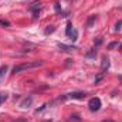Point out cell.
<instances>
[{
	"mask_svg": "<svg viewBox=\"0 0 122 122\" xmlns=\"http://www.w3.org/2000/svg\"><path fill=\"white\" fill-rule=\"evenodd\" d=\"M53 31H54V26H48V29L44 31V33H46V34H50V33H53Z\"/></svg>",
	"mask_w": 122,
	"mask_h": 122,
	"instance_id": "2e32d148",
	"label": "cell"
},
{
	"mask_svg": "<svg viewBox=\"0 0 122 122\" xmlns=\"http://www.w3.org/2000/svg\"><path fill=\"white\" fill-rule=\"evenodd\" d=\"M119 48H121V50H122V44H121V46H119Z\"/></svg>",
	"mask_w": 122,
	"mask_h": 122,
	"instance_id": "7402d4cb",
	"label": "cell"
},
{
	"mask_svg": "<svg viewBox=\"0 0 122 122\" xmlns=\"http://www.w3.org/2000/svg\"><path fill=\"white\" fill-rule=\"evenodd\" d=\"M40 4H41L40 1H36V3H33V4L30 6V10L33 11V17H34V19L38 16V11H40V9H41Z\"/></svg>",
	"mask_w": 122,
	"mask_h": 122,
	"instance_id": "277c9868",
	"label": "cell"
},
{
	"mask_svg": "<svg viewBox=\"0 0 122 122\" xmlns=\"http://www.w3.org/2000/svg\"><path fill=\"white\" fill-rule=\"evenodd\" d=\"M43 65V61H27V62H23V64H19L13 68V74H19L24 70H30V68H36V67H40Z\"/></svg>",
	"mask_w": 122,
	"mask_h": 122,
	"instance_id": "6da1fadb",
	"label": "cell"
},
{
	"mask_svg": "<svg viewBox=\"0 0 122 122\" xmlns=\"http://www.w3.org/2000/svg\"><path fill=\"white\" fill-rule=\"evenodd\" d=\"M118 46H119L118 43H111V44L108 46V48H114V47H118Z\"/></svg>",
	"mask_w": 122,
	"mask_h": 122,
	"instance_id": "ac0fdd59",
	"label": "cell"
},
{
	"mask_svg": "<svg viewBox=\"0 0 122 122\" xmlns=\"http://www.w3.org/2000/svg\"><path fill=\"white\" fill-rule=\"evenodd\" d=\"M119 81H121V84H122V74L119 75Z\"/></svg>",
	"mask_w": 122,
	"mask_h": 122,
	"instance_id": "44dd1931",
	"label": "cell"
},
{
	"mask_svg": "<svg viewBox=\"0 0 122 122\" xmlns=\"http://www.w3.org/2000/svg\"><path fill=\"white\" fill-rule=\"evenodd\" d=\"M6 99H7V94H6V92H1V94H0V105H1Z\"/></svg>",
	"mask_w": 122,
	"mask_h": 122,
	"instance_id": "5bb4252c",
	"label": "cell"
},
{
	"mask_svg": "<svg viewBox=\"0 0 122 122\" xmlns=\"http://www.w3.org/2000/svg\"><path fill=\"white\" fill-rule=\"evenodd\" d=\"M77 34H78V33H77V30H74V29H72L71 34L68 36V37H70V40H71V41H75V40H77Z\"/></svg>",
	"mask_w": 122,
	"mask_h": 122,
	"instance_id": "8fae6325",
	"label": "cell"
},
{
	"mask_svg": "<svg viewBox=\"0 0 122 122\" xmlns=\"http://www.w3.org/2000/svg\"><path fill=\"white\" fill-rule=\"evenodd\" d=\"M7 65H3V67H0V80H3V77L6 75V72H7Z\"/></svg>",
	"mask_w": 122,
	"mask_h": 122,
	"instance_id": "9c48e42d",
	"label": "cell"
},
{
	"mask_svg": "<svg viewBox=\"0 0 122 122\" xmlns=\"http://www.w3.org/2000/svg\"><path fill=\"white\" fill-rule=\"evenodd\" d=\"M101 43H102V37H98V38H97V41H95V44H97V46H99Z\"/></svg>",
	"mask_w": 122,
	"mask_h": 122,
	"instance_id": "d6986e66",
	"label": "cell"
},
{
	"mask_svg": "<svg viewBox=\"0 0 122 122\" xmlns=\"http://www.w3.org/2000/svg\"><path fill=\"white\" fill-rule=\"evenodd\" d=\"M88 108L91 109L92 112H97V111H99V108H101V99L98 98V97H94L90 99V102H88Z\"/></svg>",
	"mask_w": 122,
	"mask_h": 122,
	"instance_id": "7a4b0ae2",
	"label": "cell"
},
{
	"mask_svg": "<svg viewBox=\"0 0 122 122\" xmlns=\"http://www.w3.org/2000/svg\"><path fill=\"white\" fill-rule=\"evenodd\" d=\"M71 31H72V24L68 21V23H67V30H65V34H67V37L71 34Z\"/></svg>",
	"mask_w": 122,
	"mask_h": 122,
	"instance_id": "7c38bea8",
	"label": "cell"
},
{
	"mask_svg": "<svg viewBox=\"0 0 122 122\" xmlns=\"http://www.w3.org/2000/svg\"><path fill=\"white\" fill-rule=\"evenodd\" d=\"M95 20H97V16H90L88 17V20H87V27H92V24L95 23Z\"/></svg>",
	"mask_w": 122,
	"mask_h": 122,
	"instance_id": "ba28073f",
	"label": "cell"
},
{
	"mask_svg": "<svg viewBox=\"0 0 122 122\" xmlns=\"http://www.w3.org/2000/svg\"><path fill=\"white\" fill-rule=\"evenodd\" d=\"M95 54H97L95 48H91V51H88V53L85 54V57H87V58H94V57H95Z\"/></svg>",
	"mask_w": 122,
	"mask_h": 122,
	"instance_id": "30bf717a",
	"label": "cell"
},
{
	"mask_svg": "<svg viewBox=\"0 0 122 122\" xmlns=\"http://www.w3.org/2000/svg\"><path fill=\"white\" fill-rule=\"evenodd\" d=\"M104 75H105L104 72H99V74H98V75L95 77V81H94V82H95V84H98V82H99V81H101V80L104 78Z\"/></svg>",
	"mask_w": 122,
	"mask_h": 122,
	"instance_id": "4fadbf2b",
	"label": "cell"
},
{
	"mask_svg": "<svg viewBox=\"0 0 122 122\" xmlns=\"http://www.w3.org/2000/svg\"><path fill=\"white\" fill-rule=\"evenodd\" d=\"M102 122H114L112 119H105V121H102Z\"/></svg>",
	"mask_w": 122,
	"mask_h": 122,
	"instance_id": "ffe728a7",
	"label": "cell"
},
{
	"mask_svg": "<svg viewBox=\"0 0 122 122\" xmlns=\"http://www.w3.org/2000/svg\"><path fill=\"white\" fill-rule=\"evenodd\" d=\"M58 48H60L61 51H67V53H71V51H74V50H77L74 46H65V44H58Z\"/></svg>",
	"mask_w": 122,
	"mask_h": 122,
	"instance_id": "52a82bcc",
	"label": "cell"
},
{
	"mask_svg": "<svg viewBox=\"0 0 122 122\" xmlns=\"http://www.w3.org/2000/svg\"><path fill=\"white\" fill-rule=\"evenodd\" d=\"M119 30H122V20H119V21L115 24V31H119Z\"/></svg>",
	"mask_w": 122,
	"mask_h": 122,
	"instance_id": "9a60e30c",
	"label": "cell"
},
{
	"mask_svg": "<svg viewBox=\"0 0 122 122\" xmlns=\"http://www.w3.org/2000/svg\"><path fill=\"white\" fill-rule=\"evenodd\" d=\"M0 24H1V26H6V27H9V26H10V23H9V21H6V20H0Z\"/></svg>",
	"mask_w": 122,
	"mask_h": 122,
	"instance_id": "e0dca14e",
	"label": "cell"
},
{
	"mask_svg": "<svg viewBox=\"0 0 122 122\" xmlns=\"http://www.w3.org/2000/svg\"><path fill=\"white\" fill-rule=\"evenodd\" d=\"M109 68V58L108 57H102V62H101V72H107V70Z\"/></svg>",
	"mask_w": 122,
	"mask_h": 122,
	"instance_id": "8992f818",
	"label": "cell"
},
{
	"mask_svg": "<svg viewBox=\"0 0 122 122\" xmlns=\"http://www.w3.org/2000/svg\"><path fill=\"white\" fill-rule=\"evenodd\" d=\"M85 97L84 92H71V94H67L64 97H61L60 99H82Z\"/></svg>",
	"mask_w": 122,
	"mask_h": 122,
	"instance_id": "3957f363",
	"label": "cell"
},
{
	"mask_svg": "<svg viewBox=\"0 0 122 122\" xmlns=\"http://www.w3.org/2000/svg\"><path fill=\"white\" fill-rule=\"evenodd\" d=\"M31 104H33V97L29 95L27 98H24V99L20 102V108H29V107H31Z\"/></svg>",
	"mask_w": 122,
	"mask_h": 122,
	"instance_id": "5b68a950",
	"label": "cell"
}]
</instances>
